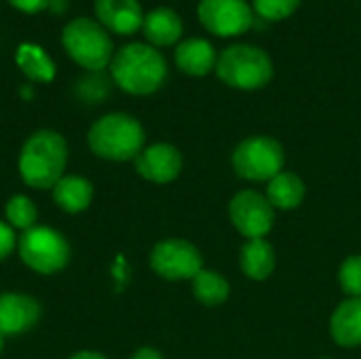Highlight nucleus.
Here are the masks:
<instances>
[{"label":"nucleus","mask_w":361,"mask_h":359,"mask_svg":"<svg viewBox=\"0 0 361 359\" xmlns=\"http://www.w3.org/2000/svg\"><path fill=\"white\" fill-rule=\"evenodd\" d=\"M112 80L129 95H152L167 80V61L148 42H129L114 51L108 66Z\"/></svg>","instance_id":"f257e3e1"},{"label":"nucleus","mask_w":361,"mask_h":359,"mask_svg":"<svg viewBox=\"0 0 361 359\" xmlns=\"http://www.w3.org/2000/svg\"><path fill=\"white\" fill-rule=\"evenodd\" d=\"M68 144L66 138L53 129L34 131L21 146L19 174L21 180L38 190L53 188L66 171Z\"/></svg>","instance_id":"f03ea898"},{"label":"nucleus","mask_w":361,"mask_h":359,"mask_svg":"<svg viewBox=\"0 0 361 359\" xmlns=\"http://www.w3.org/2000/svg\"><path fill=\"white\" fill-rule=\"evenodd\" d=\"M146 133L137 118L125 112H110L99 116L87 133L91 152L106 161H135L144 150Z\"/></svg>","instance_id":"7ed1b4c3"},{"label":"nucleus","mask_w":361,"mask_h":359,"mask_svg":"<svg viewBox=\"0 0 361 359\" xmlns=\"http://www.w3.org/2000/svg\"><path fill=\"white\" fill-rule=\"evenodd\" d=\"M216 74L231 89L256 91L271 83L275 66L264 49L247 42H237L226 47L218 55Z\"/></svg>","instance_id":"20e7f679"},{"label":"nucleus","mask_w":361,"mask_h":359,"mask_svg":"<svg viewBox=\"0 0 361 359\" xmlns=\"http://www.w3.org/2000/svg\"><path fill=\"white\" fill-rule=\"evenodd\" d=\"M61 44L70 59L89 72L106 70L114 57V44L108 30L91 17L72 19L61 32Z\"/></svg>","instance_id":"39448f33"},{"label":"nucleus","mask_w":361,"mask_h":359,"mask_svg":"<svg viewBox=\"0 0 361 359\" xmlns=\"http://www.w3.org/2000/svg\"><path fill=\"white\" fill-rule=\"evenodd\" d=\"M233 169L247 182H269L283 171L286 150L271 135H250L233 152Z\"/></svg>","instance_id":"423d86ee"},{"label":"nucleus","mask_w":361,"mask_h":359,"mask_svg":"<svg viewBox=\"0 0 361 359\" xmlns=\"http://www.w3.org/2000/svg\"><path fill=\"white\" fill-rule=\"evenodd\" d=\"M17 252L23 264L38 275L59 273L70 260L68 239L49 226H32L30 231H23L17 239Z\"/></svg>","instance_id":"0eeeda50"},{"label":"nucleus","mask_w":361,"mask_h":359,"mask_svg":"<svg viewBox=\"0 0 361 359\" xmlns=\"http://www.w3.org/2000/svg\"><path fill=\"white\" fill-rule=\"evenodd\" d=\"M152 271L167 281L195 279L203 271V256L197 245L186 239H163L150 252Z\"/></svg>","instance_id":"6e6552de"},{"label":"nucleus","mask_w":361,"mask_h":359,"mask_svg":"<svg viewBox=\"0 0 361 359\" xmlns=\"http://www.w3.org/2000/svg\"><path fill=\"white\" fill-rule=\"evenodd\" d=\"M197 17L199 23L218 38L241 36L256 21L247 0H199Z\"/></svg>","instance_id":"1a4fd4ad"},{"label":"nucleus","mask_w":361,"mask_h":359,"mask_svg":"<svg viewBox=\"0 0 361 359\" xmlns=\"http://www.w3.org/2000/svg\"><path fill=\"white\" fill-rule=\"evenodd\" d=\"M228 218L245 239H264L273 229L275 207L269 203L267 195L245 188L231 199Z\"/></svg>","instance_id":"9d476101"},{"label":"nucleus","mask_w":361,"mask_h":359,"mask_svg":"<svg viewBox=\"0 0 361 359\" xmlns=\"http://www.w3.org/2000/svg\"><path fill=\"white\" fill-rule=\"evenodd\" d=\"M135 171L154 184H169L173 182L182 171V152L167 142H159L152 146H146L135 157Z\"/></svg>","instance_id":"9b49d317"},{"label":"nucleus","mask_w":361,"mask_h":359,"mask_svg":"<svg viewBox=\"0 0 361 359\" xmlns=\"http://www.w3.org/2000/svg\"><path fill=\"white\" fill-rule=\"evenodd\" d=\"M40 320V305L36 298L17 292L0 294V339L32 330Z\"/></svg>","instance_id":"f8f14e48"},{"label":"nucleus","mask_w":361,"mask_h":359,"mask_svg":"<svg viewBox=\"0 0 361 359\" xmlns=\"http://www.w3.org/2000/svg\"><path fill=\"white\" fill-rule=\"evenodd\" d=\"M93 13L108 32L118 36L140 32L146 15L140 0H93Z\"/></svg>","instance_id":"ddd939ff"},{"label":"nucleus","mask_w":361,"mask_h":359,"mask_svg":"<svg viewBox=\"0 0 361 359\" xmlns=\"http://www.w3.org/2000/svg\"><path fill=\"white\" fill-rule=\"evenodd\" d=\"M173 59H176V66L184 74L201 78V76H207L212 70H216L218 53L207 38L192 36V38L180 40L176 44Z\"/></svg>","instance_id":"4468645a"},{"label":"nucleus","mask_w":361,"mask_h":359,"mask_svg":"<svg viewBox=\"0 0 361 359\" xmlns=\"http://www.w3.org/2000/svg\"><path fill=\"white\" fill-rule=\"evenodd\" d=\"M142 32L154 49L173 47L182 40L184 23L182 17L171 6H154L144 15Z\"/></svg>","instance_id":"2eb2a0df"},{"label":"nucleus","mask_w":361,"mask_h":359,"mask_svg":"<svg viewBox=\"0 0 361 359\" xmlns=\"http://www.w3.org/2000/svg\"><path fill=\"white\" fill-rule=\"evenodd\" d=\"M330 334L336 345L353 349L361 345V298L343 300L330 317Z\"/></svg>","instance_id":"dca6fc26"},{"label":"nucleus","mask_w":361,"mask_h":359,"mask_svg":"<svg viewBox=\"0 0 361 359\" xmlns=\"http://www.w3.org/2000/svg\"><path fill=\"white\" fill-rule=\"evenodd\" d=\"M241 273L254 281H264L277 267V254L267 239H247L239 252Z\"/></svg>","instance_id":"f3484780"},{"label":"nucleus","mask_w":361,"mask_h":359,"mask_svg":"<svg viewBox=\"0 0 361 359\" xmlns=\"http://www.w3.org/2000/svg\"><path fill=\"white\" fill-rule=\"evenodd\" d=\"M15 63L32 83H51L57 72L51 55L36 42H21L15 51Z\"/></svg>","instance_id":"a211bd4d"},{"label":"nucleus","mask_w":361,"mask_h":359,"mask_svg":"<svg viewBox=\"0 0 361 359\" xmlns=\"http://www.w3.org/2000/svg\"><path fill=\"white\" fill-rule=\"evenodd\" d=\"M307 195V186L302 178L294 171H281L273 180H269L267 186V199L275 209L290 212L296 209Z\"/></svg>","instance_id":"6ab92c4d"},{"label":"nucleus","mask_w":361,"mask_h":359,"mask_svg":"<svg viewBox=\"0 0 361 359\" xmlns=\"http://www.w3.org/2000/svg\"><path fill=\"white\" fill-rule=\"evenodd\" d=\"M51 190L53 201L68 214L85 212L93 199V184L82 176H63Z\"/></svg>","instance_id":"aec40b11"},{"label":"nucleus","mask_w":361,"mask_h":359,"mask_svg":"<svg viewBox=\"0 0 361 359\" xmlns=\"http://www.w3.org/2000/svg\"><path fill=\"white\" fill-rule=\"evenodd\" d=\"M192 294L205 307H220L231 296V284L212 269H203L192 279Z\"/></svg>","instance_id":"412c9836"},{"label":"nucleus","mask_w":361,"mask_h":359,"mask_svg":"<svg viewBox=\"0 0 361 359\" xmlns=\"http://www.w3.org/2000/svg\"><path fill=\"white\" fill-rule=\"evenodd\" d=\"M4 216H6V222L13 229L30 231L32 226H36L38 212H36V205H34L32 199H27L25 195H15V197H11L6 201Z\"/></svg>","instance_id":"4be33fe9"},{"label":"nucleus","mask_w":361,"mask_h":359,"mask_svg":"<svg viewBox=\"0 0 361 359\" xmlns=\"http://www.w3.org/2000/svg\"><path fill=\"white\" fill-rule=\"evenodd\" d=\"M300 6V0H252L254 15L264 21H283L292 17Z\"/></svg>","instance_id":"5701e85b"},{"label":"nucleus","mask_w":361,"mask_h":359,"mask_svg":"<svg viewBox=\"0 0 361 359\" xmlns=\"http://www.w3.org/2000/svg\"><path fill=\"white\" fill-rule=\"evenodd\" d=\"M338 284L349 298H361V254L349 256L341 264Z\"/></svg>","instance_id":"b1692460"},{"label":"nucleus","mask_w":361,"mask_h":359,"mask_svg":"<svg viewBox=\"0 0 361 359\" xmlns=\"http://www.w3.org/2000/svg\"><path fill=\"white\" fill-rule=\"evenodd\" d=\"M17 245V237H15V229L8 222L0 220V260L8 258L13 254Z\"/></svg>","instance_id":"393cba45"},{"label":"nucleus","mask_w":361,"mask_h":359,"mask_svg":"<svg viewBox=\"0 0 361 359\" xmlns=\"http://www.w3.org/2000/svg\"><path fill=\"white\" fill-rule=\"evenodd\" d=\"M8 4L25 15H38L47 6H51V0H8Z\"/></svg>","instance_id":"a878e982"},{"label":"nucleus","mask_w":361,"mask_h":359,"mask_svg":"<svg viewBox=\"0 0 361 359\" xmlns=\"http://www.w3.org/2000/svg\"><path fill=\"white\" fill-rule=\"evenodd\" d=\"M129 359H165L157 349H150V347H144V349H137Z\"/></svg>","instance_id":"bb28decb"},{"label":"nucleus","mask_w":361,"mask_h":359,"mask_svg":"<svg viewBox=\"0 0 361 359\" xmlns=\"http://www.w3.org/2000/svg\"><path fill=\"white\" fill-rule=\"evenodd\" d=\"M70 359H108L106 355H102V353H97V351H78V353H74Z\"/></svg>","instance_id":"cd10ccee"},{"label":"nucleus","mask_w":361,"mask_h":359,"mask_svg":"<svg viewBox=\"0 0 361 359\" xmlns=\"http://www.w3.org/2000/svg\"><path fill=\"white\" fill-rule=\"evenodd\" d=\"M319 359H332V358H319Z\"/></svg>","instance_id":"c85d7f7f"}]
</instances>
